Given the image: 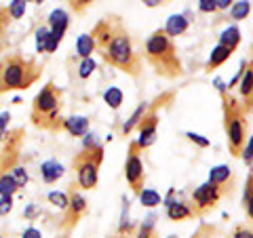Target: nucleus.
Wrapping results in <instances>:
<instances>
[{"label":"nucleus","mask_w":253,"mask_h":238,"mask_svg":"<svg viewBox=\"0 0 253 238\" xmlns=\"http://www.w3.org/2000/svg\"><path fill=\"white\" fill-rule=\"evenodd\" d=\"M239 89H241V95H243V97H247V99L253 97V63H247V61H245Z\"/></svg>","instance_id":"obj_18"},{"label":"nucleus","mask_w":253,"mask_h":238,"mask_svg":"<svg viewBox=\"0 0 253 238\" xmlns=\"http://www.w3.org/2000/svg\"><path fill=\"white\" fill-rule=\"evenodd\" d=\"M61 129L68 131L72 137H84L89 133V118L86 116H70L61 120Z\"/></svg>","instance_id":"obj_13"},{"label":"nucleus","mask_w":253,"mask_h":238,"mask_svg":"<svg viewBox=\"0 0 253 238\" xmlns=\"http://www.w3.org/2000/svg\"><path fill=\"white\" fill-rule=\"evenodd\" d=\"M239 42H241V30L236 28V26L226 28V30L219 34V44L228 46L230 51H234L236 46H239Z\"/></svg>","instance_id":"obj_21"},{"label":"nucleus","mask_w":253,"mask_h":238,"mask_svg":"<svg viewBox=\"0 0 253 238\" xmlns=\"http://www.w3.org/2000/svg\"><path fill=\"white\" fill-rule=\"evenodd\" d=\"M251 99H253V97H251Z\"/></svg>","instance_id":"obj_50"},{"label":"nucleus","mask_w":253,"mask_h":238,"mask_svg":"<svg viewBox=\"0 0 253 238\" xmlns=\"http://www.w3.org/2000/svg\"><path fill=\"white\" fill-rule=\"evenodd\" d=\"M11 175H13V179H15V184L19 186V190L28 184V179H30V175H28V171H26V166H21V164H17L15 169L11 171Z\"/></svg>","instance_id":"obj_32"},{"label":"nucleus","mask_w":253,"mask_h":238,"mask_svg":"<svg viewBox=\"0 0 253 238\" xmlns=\"http://www.w3.org/2000/svg\"><path fill=\"white\" fill-rule=\"evenodd\" d=\"M241 156H243L245 164H251V162H253V135H251L249 144H247V146H243V150H241Z\"/></svg>","instance_id":"obj_37"},{"label":"nucleus","mask_w":253,"mask_h":238,"mask_svg":"<svg viewBox=\"0 0 253 238\" xmlns=\"http://www.w3.org/2000/svg\"><path fill=\"white\" fill-rule=\"evenodd\" d=\"M0 238H2V236H0Z\"/></svg>","instance_id":"obj_49"},{"label":"nucleus","mask_w":253,"mask_h":238,"mask_svg":"<svg viewBox=\"0 0 253 238\" xmlns=\"http://www.w3.org/2000/svg\"><path fill=\"white\" fill-rule=\"evenodd\" d=\"M26 9H28V0H13V2H9V6H6V11H9V17L13 21L21 19L23 15H26Z\"/></svg>","instance_id":"obj_28"},{"label":"nucleus","mask_w":253,"mask_h":238,"mask_svg":"<svg viewBox=\"0 0 253 238\" xmlns=\"http://www.w3.org/2000/svg\"><path fill=\"white\" fill-rule=\"evenodd\" d=\"M232 4H234V0H215L217 11H226V9H230Z\"/></svg>","instance_id":"obj_42"},{"label":"nucleus","mask_w":253,"mask_h":238,"mask_svg":"<svg viewBox=\"0 0 253 238\" xmlns=\"http://www.w3.org/2000/svg\"><path fill=\"white\" fill-rule=\"evenodd\" d=\"M169 238H175V236H169Z\"/></svg>","instance_id":"obj_48"},{"label":"nucleus","mask_w":253,"mask_h":238,"mask_svg":"<svg viewBox=\"0 0 253 238\" xmlns=\"http://www.w3.org/2000/svg\"><path fill=\"white\" fill-rule=\"evenodd\" d=\"M68 198H70V202H68V215H66V224H63V228H72L78 224V219H81L84 215V211H86V200H84V196L78 192L76 186H72V190L68 192Z\"/></svg>","instance_id":"obj_11"},{"label":"nucleus","mask_w":253,"mask_h":238,"mask_svg":"<svg viewBox=\"0 0 253 238\" xmlns=\"http://www.w3.org/2000/svg\"><path fill=\"white\" fill-rule=\"evenodd\" d=\"M146 57L156 68L158 74L169 76V78H175L181 74L179 59L175 55V49H173L171 38L165 34V30L154 32L146 40Z\"/></svg>","instance_id":"obj_4"},{"label":"nucleus","mask_w":253,"mask_h":238,"mask_svg":"<svg viewBox=\"0 0 253 238\" xmlns=\"http://www.w3.org/2000/svg\"><path fill=\"white\" fill-rule=\"evenodd\" d=\"M137 194H139V202L144 204V207H158V204L163 202L161 194H158L156 190H152V188H141Z\"/></svg>","instance_id":"obj_26"},{"label":"nucleus","mask_w":253,"mask_h":238,"mask_svg":"<svg viewBox=\"0 0 253 238\" xmlns=\"http://www.w3.org/2000/svg\"><path fill=\"white\" fill-rule=\"evenodd\" d=\"M249 13H251V2H249V0H234V4L230 6V17L234 21L247 19Z\"/></svg>","instance_id":"obj_24"},{"label":"nucleus","mask_w":253,"mask_h":238,"mask_svg":"<svg viewBox=\"0 0 253 238\" xmlns=\"http://www.w3.org/2000/svg\"><path fill=\"white\" fill-rule=\"evenodd\" d=\"M104 101L112 110H118L123 104V91L116 89V86H110V89H106V93H104Z\"/></svg>","instance_id":"obj_27"},{"label":"nucleus","mask_w":253,"mask_h":238,"mask_svg":"<svg viewBox=\"0 0 253 238\" xmlns=\"http://www.w3.org/2000/svg\"><path fill=\"white\" fill-rule=\"evenodd\" d=\"M137 150L139 148L133 144L129 150V156H126V162H125V177L133 192H139L144 188V162H141Z\"/></svg>","instance_id":"obj_8"},{"label":"nucleus","mask_w":253,"mask_h":238,"mask_svg":"<svg viewBox=\"0 0 253 238\" xmlns=\"http://www.w3.org/2000/svg\"><path fill=\"white\" fill-rule=\"evenodd\" d=\"M199 11L201 13H215L217 11L215 0H199Z\"/></svg>","instance_id":"obj_38"},{"label":"nucleus","mask_w":253,"mask_h":238,"mask_svg":"<svg viewBox=\"0 0 253 238\" xmlns=\"http://www.w3.org/2000/svg\"><path fill=\"white\" fill-rule=\"evenodd\" d=\"M95 49H97V44H95L91 34H81V36H78V40H76V53H78V57H81V59L91 57V53Z\"/></svg>","instance_id":"obj_20"},{"label":"nucleus","mask_w":253,"mask_h":238,"mask_svg":"<svg viewBox=\"0 0 253 238\" xmlns=\"http://www.w3.org/2000/svg\"><path fill=\"white\" fill-rule=\"evenodd\" d=\"M9 120H11V114H9V112L0 114V139L4 137V133H6V126H9Z\"/></svg>","instance_id":"obj_39"},{"label":"nucleus","mask_w":253,"mask_h":238,"mask_svg":"<svg viewBox=\"0 0 253 238\" xmlns=\"http://www.w3.org/2000/svg\"><path fill=\"white\" fill-rule=\"evenodd\" d=\"M46 200H49L53 207H57L61 211H66L68 209V202H70V198L66 192H49V196H46Z\"/></svg>","instance_id":"obj_30"},{"label":"nucleus","mask_w":253,"mask_h":238,"mask_svg":"<svg viewBox=\"0 0 253 238\" xmlns=\"http://www.w3.org/2000/svg\"><path fill=\"white\" fill-rule=\"evenodd\" d=\"M230 175H232L230 166L228 164H217V166H213V169L209 171V181L211 184L221 186V184H226V181L230 179Z\"/></svg>","instance_id":"obj_23"},{"label":"nucleus","mask_w":253,"mask_h":238,"mask_svg":"<svg viewBox=\"0 0 253 238\" xmlns=\"http://www.w3.org/2000/svg\"><path fill=\"white\" fill-rule=\"evenodd\" d=\"M91 2H93V0H70V4H72L76 11H83L84 6H89Z\"/></svg>","instance_id":"obj_41"},{"label":"nucleus","mask_w":253,"mask_h":238,"mask_svg":"<svg viewBox=\"0 0 253 238\" xmlns=\"http://www.w3.org/2000/svg\"><path fill=\"white\" fill-rule=\"evenodd\" d=\"M219 198H221V186L211 184V181H205L203 186H199L192 192V200H194V204H196V209L199 211H205V209L213 207Z\"/></svg>","instance_id":"obj_10"},{"label":"nucleus","mask_w":253,"mask_h":238,"mask_svg":"<svg viewBox=\"0 0 253 238\" xmlns=\"http://www.w3.org/2000/svg\"><path fill=\"white\" fill-rule=\"evenodd\" d=\"M0 148V173H11L19 164V152H21V141H23V129L6 131Z\"/></svg>","instance_id":"obj_7"},{"label":"nucleus","mask_w":253,"mask_h":238,"mask_svg":"<svg viewBox=\"0 0 253 238\" xmlns=\"http://www.w3.org/2000/svg\"><path fill=\"white\" fill-rule=\"evenodd\" d=\"M188 30V19L186 15H171L167 19V26H165V34L169 38H175V36H181L184 32Z\"/></svg>","instance_id":"obj_16"},{"label":"nucleus","mask_w":253,"mask_h":238,"mask_svg":"<svg viewBox=\"0 0 253 238\" xmlns=\"http://www.w3.org/2000/svg\"><path fill=\"white\" fill-rule=\"evenodd\" d=\"M230 55H232V51L228 49V46H224V44H217L215 49L211 51V55H209V61H207V70L211 72V70H215V68H219L224 61H228L230 59Z\"/></svg>","instance_id":"obj_19"},{"label":"nucleus","mask_w":253,"mask_h":238,"mask_svg":"<svg viewBox=\"0 0 253 238\" xmlns=\"http://www.w3.org/2000/svg\"><path fill=\"white\" fill-rule=\"evenodd\" d=\"M148 110H150V106L148 104H139L137 108H135V112H133L131 116H129V120H126L125 124H123V133L125 135H129L133 129H135V126L141 122V118H144L146 114H148Z\"/></svg>","instance_id":"obj_22"},{"label":"nucleus","mask_w":253,"mask_h":238,"mask_svg":"<svg viewBox=\"0 0 253 238\" xmlns=\"http://www.w3.org/2000/svg\"><path fill=\"white\" fill-rule=\"evenodd\" d=\"M36 215H38V207H36V204H30V207L23 211V217H28V219H34Z\"/></svg>","instance_id":"obj_43"},{"label":"nucleus","mask_w":253,"mask_h":238,"mask_svg":"<svg viewBox=\"0 0 253 238\" xmlns=\"http://www.w3.org/2000/svg\"><path fill=\"white\" fill-rule=\"evenodd\" d=\"M57 40L51 36V30L49 26H41L36 30V53L42 55V53H53L57 49Z\"/></svg>","instance_id":"obj_14"},{"label":"nucleus","mask_w":253,"mask_h":238,"mask_svg":"<svg viewBox=\"0 0 253 238\" xmlns=\"http://www.w3.org/2000/svg\"><path fill=\"white\" fill-rule=\"evenodd\" d=\"M63 175V164L57 160H46L41 164V177L44 184H55Z\"/></svg>","instance_id":"obj_15"},{"label":"nucleus","mask_w":253,"mask_h":238,"mask_svg":"<svg viewBox=\"0 0 253 238\" xmlns=\"http://www.w3.org/2000/svg\"><path fill=\"white\" fill-rule=\"evenodd\" d=\"M245 129L247 122L241 114V110L234 106V101L226 104V133H228V144H230V152L239 156L245 146Z\"/></svg>","instance_id":"obj_6"},{"label":"nucleus","mask_w":253,"mask_h":238,"mask_svg":"<svg viewBox=\"0 0 253 238\" xmlns=\"http://www.w3.org/2000/svg\"><path fill=\"white\" fill-rule=\"evenodd\" d=\"M167 217L171 221H184L188 217H192V209L181 200H173L171 204H167Z\"/></svg>","instance_id":"obj_17"},{"label":"nucleus","mask_w":253,"mask_h":238,"mask_svg":"<svg viewBox=\"0 0 253 238\" xmlns=\"http://www.w3.org/2000/svg\"><path fill=\"white\" fill-rule=\"evenodd\" d=\"M13 211V196H0V215H9Z\"/></svg>","instance_id":"obj_36"},{"label":"nucleus","mask_w":253,"mask_h":238,"mask_svg":"<svg viewBox=\"0 0 253 238\" xmlns=\"http://www.w3.org/2000/svg\"><path fill=\"white\" fill-rule=\"evenodd\" d=\"M21 238H42V234H41V230H36V228H28L26 232L21 234Z\"/></svg>","instance_id":"obj_40"},{"label":"nucleus","mask_w":253,"mask_h":238,"mask_svg":"<svg viewBox=\"0 0 253 238\" xmlns=\"http://www.w3.org/2000/svg\"><path fill=\"white\" fill-rule=\"evenodd\" d=\"M139 129V137L135 141V146L139 150H146L150 148L156 141V133H158V116L152 112V110H148V114L141 118V122L137 124Z\"/></svg>","instance_id":"obj_9"},{"label":"nucleus","mask_w":253,"mask_h":238,"mask_svg":"<svg viewBox=\"0 0 253 238\" xmlns=\"http://www.w3.org/2000/svg\"><path fill=\"white\" fill-rule=\"evenodd\" d=\"M61 108H63V95L53 82H46L38 95L32 101V122L38 129L44 131H57L61 129Z\"/></svg>","instance_id":"obj_2"},{"label":"nucleus","mask_w":253,"mask_h":238,"mask_svg":"<svg viewBox=\"0 0 253 238\" xmlns=\"http://www.w3.org/2000/svg\"><path fill=\"white\" fill-rule=\"evenodd\" d=\"M42 74V68L34 59H26L19 53L0 59V93L26 91Z\"/></svg>","instance_id":"obj_1"},{"label":"nucleus","mask_w":253,"mask_h":238,"mask_svg":"<svg viewBox=\"0 0 253 238\" xmlns=\"http://www.w3.org/2000/svg\"><path fill=\"white\" fill-rule=\"evenodd\" d=\"M95 68H97V63H95V59L93 57H86V59H83L81 63H78V78H83V80H84V78H89L93 72H95Z\"/></svg>","instance_id":"obj_29"},{"label":"nucleus","mask_w":253,"mask_h":238,"mask_svg":"<svg viewBox=\"0 0 253 238\" xmlns=\"http://www.w3.org/2000/svg\"><path fill=\"white\" fill-rule=\"evenodd\" d=\"M101 160H104V148L83 150L81 154H76V158H74V171H76L78 188L93 190L95 186H97Z\"/></svg>","instance_id":"obj_5"},{"label":"nucleus","mask_w":253,"mask_h":238,"mask_svg":"<svg viewBox=\"0 0 253 238\" xmlns=\"http://www.w3.org/2000/svg\"><path fill=\"white\" fill-rule=\"evenodd\" d=\"M141 2H144L146 6H150V9H154V6L161 4V0H141Z\"/></svg>","instance_id":"obj_46"},{"label":"nucleus","mask_w":253,"mask_h":238,"mask_svg":"<svg viewBox=\"0 0 253 238\" xmlns=\"http://www.w3.org/2000/svg\"><path fill=\"white\" fill-rule=\"evenodd\" d=\"M97 148H101L97 135H95V133H86L83 137V150H97Z\"/></svg>","instance_id":"obj_33"},{"label":"nucleus","mask_w":253,"mask_h":238,"mask_svg":"<svg viewBox=\"0 0 253 238\" xmlns=\"http://www.w3.org/2000/svg\"><path fill=\"white\" fill-rule=\"evenodd\" d=\"M186 137H188L190 141H192V144L199 146V148H209V144H211V141H209L207 137H203V135L194 133V131H188V133H186Z\"/></svg>","instance_id":"obj_34"},{"label":"nucleus","mask_w":253,"mask_h":238,"mask_svg":"<svg viewBox=\"0 0 253 238\" xmlns=\"http://www.w3.org/2000/svg\"><path fill=\"white\" fill-rule=\"evenodd\" d=\"M19 192V186L15 184L11 173H0V196H15Z\"/></svg>","instance_id":"obj_25"},{"label":"nucleus","mask_w":253,"mask_h":238,"mask_svg":"<svg viewBox=\"0 0 253 238\" xmlns=\"http://www.w3.org/2000/svg\"><path fill=\"white\" fill-rule=\"evenodd\" d=\"M32 2H36V4H41V2H44V0H32Z\"/></svg>","instance_id":"obj_47"},{"label":"nucleus","mask_w":253,"mask_h":238,"mask_svg":"<svg viewBox=\"0 0 253 238\" xmlns=\"http://www.w3.org/2000/svg\"><path fill=\"white\" fill-rule=\"evenodd\" d=\"M101 55H104V59L110 66L123 70V72L131 74V76L139 74V57H137L135 49H133L131 36L123 30L121 23H116L110 40L101 46Z\"/></svg>","instance_id":"obj_3"},{"label":"nucleus","mask_w":253,"mask_h":238,"mask_svg":"<svg viewBox=\"0 0 253 238\" xmlns=\"http://www.w3.org/2000/svg\"><path fill=\"white\" fill-rule=\"evenodd\" d=\"M243 202H245V209H247V215L253 219V175H249L247 181V188H245V196H243Z\"/></svg>","instance_id":"obj_31"},{"label":"nucleus","mask_w":253,"mask_h":238,"mask_svg":"<svg viewBox=\"0 0 253 238\" xmlns=\"http://www.w3.org/2000/svg\"><path fill=\"white\" fill-rule=\"evenodd\" d=\"M68 26H70V17H68L66 11H63V9L51 11V15H49V30H51V36H53L57 42L63 40Z\"/></svg>","instance_id":"obj_12"},{"label":"nucleus","mask_w":253,"mask_h":238,"mask_svg":"<svg viewBox=\"0 0 253 238\" xmlns=\"http://www.w3.org/2000/svg\"><path fill=\"white\" fill-rule=\"evenodd\" d=\"M154 215H150L146 221H144V226L139 228V234H137V238H150V234H152V228H154Z\"/></svg>","instance_id":"obj_35"},{"label":"nucleus","mask_w":253,"mask_h":238,"mask_svg":"<svg viewBox=\"0 0 253 238\" xmlns=\"http://www.w3.org/2000/svg\"><path fill=\"white\" fill-rule=\"evenodd\" d=\"M215 86L219 89V93H221V95L226 93V84H224V80H221V78H215Z\"/></svg>","instance_id":"obj_45"},{"label":"nucleus","mask_w":253,"mask_h":238,"mask_svg":"<svg viewBox=\"0 0 253 238\" xmlns=\"http://www.w3.org/2000/svg\"><path fill=\"white\" fill-rule=\"evenodd\" d=\"M232 238H253V232H249V230L241 228V230H236V232H234V236H232Z\"/></svg>","instance_id":"obj_44"}]
</instances>
